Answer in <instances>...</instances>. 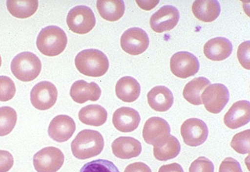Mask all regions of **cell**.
I'll list each match as a JSON object with an SVG mask.
<instances>
[{"label": "cell", "mask_w": 250, "mask_h": 172, "mask_svg": "<svg viewBox=\"0 0 250 172\" xmlns=\"http://www.w3.org/2000/svg\"><path fill=\"white\" fill-rule=\"evenodd\" d=\"M104 148V139L101 133L90 129L80 131L71 143L73 155L79 160L98 156Z\"/></svg>", "instance_id": "obj_1"}, {"label": "cell", "mask_w": 250, "mask_h": 172, "mask_svg": "<svg viewBox=\"0 0 250 172\" xmlns=\"http://www.w3.org/2000/svg\"><path fill=\"white\" fill-rule=\"evenodd\" d=\"M75 66L85 76L99 78L104 76L109 69V63L105 53L99 49H84L75 57Z\"/></svg>", "instance_id": "obj_2"}, {"label": "cell", "mask_w": 250, "mask_h": 172, "mask_svg": "<svg viewBox=\"0 0 250 172\" xmlns=\"http://www.w3.org/2000/svg\"><path fill=\"white\" fill-rule=\"evenodd\" d=\"M36 45L42 54L56 57L64 51L67 45V37L61 27L48 26L39 32Z\"/></svg>", "instance_id": "obj_3"}, {"label": "cell", "mask_w": 250, "mask_h": 172, "mask_svg": "<svg viewBox=\"0 0 250 172\" xmlns=\"http://www.w3.org/2000/svg\"><path fill=\"white\" fill-rule=\"evenodd\" d=\"M10 67L12 73L18 80L28 82L35 80L40 74L42 63L34 53L23 52L13 59Z\"/></svg>", "instance_id": "obj_4"}, {"label": "cell", "mask_w": 250, "mask_h": 172, "mask_svg": "<svg viewBox=\"0 0 250 172\" xmlns=\"http://www.w3.org/2000/svg\"><path fill=\"white\" fill-rule=\"evenodd\" d=\"M96 17L91 8L78 6L72 8L66 17L69 29L78 35H85L96 25Z\"/></svg>", "instance_id": "obj_5"}, {"label": "cell", "mask_w": 250, "mask_h": 172, "mask_svg": "<svg viewBox=\"0 0 250 172\" xmlns=\"http://www.w3.org/2000/svg\"><path fill=\"white\" fill-rule=\"evenodd\" d=\"M64 163V155L57 147L43 148L35 153L34 167L37 172H57Z\"/></svg>", "instance_id": "obj_6"}, {"label": "cell", "mask_w": 250, "mask_h": 172, "mask_svg": "<svg viewBox=\"0 0 250 172\" xmlns=\"http://www.w3.org/2000/svg\"><path fill=\"white\" fill-rule=\"evenodd\" d=\"M201 98L207 111L217 114L222 111L229 103L230 95L225 85L213 84L207 86L202 93Z\"/></svg>", "instance_id": "obj_7"}, {"label": "cell", "mask_w": 250, "mask_h": 172, "mask_svg": "<svg viewBox=\"0 0 250 172\" xmlns=\"http://www.w3.org/2000/svg\"><path fill=\"white\" fill-rule=\"evenodd\" d=\"M58 97L57 87L52 82H39L31 92V102L34 108L39 110H46L53 108Z\"/></svg>", "instance_id": "obj_8"}, {"label": "cell", "mask_w": 250, "mask_h": 172, "mask_svg": "<svg viewBox=\"0 0 250 172\" xmlns=\"http://www.w3.org/2000/svg\"><path fill=\"white\" fill-rule=\"evenodd\" d=\"M149 39L144 30L131 27L121 35V46L125 53L133 56L142 54L148 49Z\"/></svg>", "instance_id": "obj_9"}, {"label": "cell", "mask_w": 250, "mask_h": 172, "mask_svg": "<svg viewBox=\"0 0 250 172\" xmlns=\"http://www.w3.org/2000/svg\"><path fill=\"white\" fill-rule=\"evenodd\" d=\"M199 70V61L192 53L182 51L176 53L170 58V70L178 78L185 79L194 76Z\"/></svg>", "instance_id": "obj_10"}, {"label": "cell", "mask_w": 250, "mask_h": 172, "mask_svg": "<svg viewBox=\"0 0 250 172\" xmlns=\"http://www.w3.org/2000/svg\"><path fill=\"white\" fill-rule=\"evenodd\" d=\"M184 143L192 147H199L207 141L209 131L207 124L199 118L186 120L181 127Z\"/></svg>", "instance_id": "obj_11"}, {"label": "cell", "mask_w": 250, "mask_h": 172, "mask_svg": "<svg viewBox=\"0 0 250 172\" xmlns=\"http://www.w3.org/2000/svg\"><path fill=\"white\" fill-rule=\"evenodd\" d=\"M179 18L178 9L170 5H167L152 14L150 18L151 28L157 33L170 31L178 24Z\"/></svg>", "instance_id": "obj_12"}, {"label": "cell", "mask_w": 250, "mask_h": 172, "mask_svg": "<svg viewBox=\"0 0 250 172\" xmlns=\"http://www.w3.org/2000/svg\"><path fill=\"white\" fill-rule=\"evenodd\" d=\"M170 134V128L167 121L161 117H152L145 123L143 136L147 144H158Z\"/></svg>", "instance_id": "obj_13"}, {"label": "cell", "mask_w": 250, "mask_h": 172, "mask_svg": "<svg viewBox=\"0 0 250 172\" xmlns=\"http://www.w3.org/2000/svg\"><path fill=\"white\" fill-rule=\"evenodd\" d=\"M76 130V125L72 117L67 115H58L55 117L48 129V134L51 139L63 143L72 137Z\"/></svg>", "instance_id": "obj_14"}, {"label": "cell", "mask_w": 250, "mask_h": 172, "mask_svg": "<svg viewBox=\"0 0 250 172\" xmlns=\"http://www.w3.org/2000/svg\"><path fill=\"white\" fill-rule=\"evenodd\" d=\"M250 121V103L247 100L234 103L224 117L225 125L230 129H239Z\"/></svg>", "instance_id": "obj_15"}, {"label": "cell", "mask_w": 250, "mask_h": 172, "mask_svg": "<svg viewBox=\"0 0 250 172\" xmlns=\"http://www.w3.org/2000/svg\"><path fill=\"white\" fill-rule=\"evenodd\" d=\"M70 95L77 104H84L87 101H97L101 96V88L96 82L88 83L84 80H78L71 86Z\"/></svg>", "instance_id": "obj_16"}, {"label": "cell", "mask_w": 250, "mask_h": 172, "mask_svg": "<svg viewBox=\"0 0 250 172\" xmlns=\"http://www.w3.org/2000/svg\"><path fill=\"white\" fill-rule=\"evenodd\" d=\"M141 117L136 109L131 108L117 109L113 115V124L115 129L121 132H131L138 129Z\"/></svg>", "instance_id": "obj_17"}, {"label": "cell", "mask_w": 250, "mask_h": 172, "mask_svg": "<svg viewBox=\"0 0 250 172\" xmlns=\"http://www.w3.org/2000/svg\"><path fill=\"white\" fill-rule=\"evenodd\" d=\"M111 147L114 156L123 160L135 158L143 150L140 142L132 137H119L113 141Z\"/></svg>", "instance_id": "obj_18"}, {"label": "cell", "mask_w": 250, "mask_h": 172, "mask_svg": "<svg viewBox=\"0 0 250 172\" xmlns=\"http://www.w3.org/2000/svg\"><path fill=\"white\" fill-rule=\"evenodd\" d=\"M232 44L224 37L213 38L204 45L203 52L206 57L213 61H225L232 52Z\"/></svg>", "instance_id": "obj_19"}, {"label": "cell", "mask_w": 250, "mask_h": 172, "mask_svg": "<svg viewBox=\"0 0 250 172\" xmlns=\"http://www.w3.org/2000/svg\"><path fill=\"white\" fill-rule=\"evenodd\" d=\"M148 104L156 111L166 112L174 104V96L166 86H156L147 94Z\"/></svg>", "instance_id": "obj_20"}, {"label": "cell", "mask_w": 250, "mask_h": 172, "mask_svg": "<svg viewBox=\"0 0 250 172\" xmlns=\"http://www.w3.org/2000/svg\"><path fill=\"white\" fill-rule=\"evenodd\" d=\"M191 10L198 20L209 23L217 19L221 14V5L216 0H197L192 4Z\"/></svg>", "instance_id": "obj_21"}, {"label": "cell", "mask_w": 250, "mask_h": 172, "mask_svg": "<svg viewBox=\"0 0 250 172\" xmlns=\"http://www.w3.org/2000/svg\"><path fill=\"white\" fill-rule=\"evenodd\" d=\"M115 91L120 100L125 103H132L140 96L141 86L135 78L125 76L117 82Z\"/></svg>", "instance_id": "obj_22"}, {"label": "cell", "mask_w": 250, "mask_h": 172, "mask_svg": "<svg viewBox=\"0 0 250 172\" xmlns=\"http://www.w3.org/2000/svg\"><path fill=\"white\" fill-rule=\"evenodd\" d=\"M107 115L106 109L98 104L86 106L78 113V117L82 123L96 127L104 125L106 122Z\"/></svg>", "instance_id": "obj_23"}, {"label": "cell", "mask_w": 250, "mask_h": 172, "mask_svg": "<svg viewBox=\"0 0 250 172\" xmlns=\"http://www.w3.org/2000/svg\"><path fill=\"white\" fill-rule=\"evenodd\" d=\"M181 151V145L177 138L169 135L158 144L153 146V155L156 160L167 161L175 158Z\"/></svg>", "instance_id": "obj_24"}, {"label": "cell", "mask_w": 250, "mask_h": 172, "mask_svg": "<svg viewBox=\"0 0 250 172\" xmlns=\"http://www.w3.org/2000/svg\"><path fill=\"white\" fill-rule=\"evenodd\" d=\"M96 6L102 18L107 22H117L125 14V5L122 0H99Z\"/></svg>", "instance_id": "obj_25"}, {"label": "cell", "mask_w": 250, "mask_h": 172, "mask_svg": "<svg viewBox=\"0 0 250 172\" xmlns=\"http://www.w3.org/2000/svg\"><path fill=\"white\" fill-rule=\"evenodd\" d=\"M210 85L207 78L204 77L194 78L185 86L183 96L189 104L199 106L203 104L201 95L207 86Z\"/></svg>", "instance_id": "obj_26"}, {"label": "cell", "mask_w": 250, "mask_h": 172, "mask_svg": "<svg viewBox=\"0 0 250 172\" xmlns=\"http://www.w3.org/2000/svg\"><path fill=\"white\" fill-rule=\"evenodd\" d=\"M8 11L12 16L20 19L30 18L37 11L39 1L37 0H8L6 2Z\"/></svg>", "instance_id": "obj_27"}, {"label": "cell", "mask_w": 250, "mask_h": 172, "mask_svg": "<svg viewBox=\"0 0 250 172\" xmlns=\"http://www.w3.org/2000/svg\"><path fill=\"white\" fill-rule=\"evenodd\" d=\"M18 121L15 109L10 107L0 108V136L7 135L14 130Z\"/></svg>", "instance_id": "obj_28"}, {"label": "cell", "mask_w": 250, "mask_h": 172, "mask_svg": "<svg viewBox=\"0 0 250 172\" xmlns=\"http://www.w3.org/2000/svg\"><path fill=\"white\" fill-rule=\"evenodd\" d=\"M230 147L240 154H247L250 152V130L237 133L230 142Z\"/></svg>", "instance_id": "obj_29"}, {"label": "cell", "mask_w": 250, "mask_h": 172, "mask_svg": "<svg viewBox=\"0 0 250 172\" xmlns=\"http://www.w3.org/2000/svg\"><path fill=\"white\" fill-rule=\"evenodd\" d=\"M80 172H120L115 164L107 160L90 161L82 167Z\"/></svg>", "instance_id": "obj_30"}, {"label": "cell", "mask_w": 250, "mask_h": 172, "mask_svg": "<svg viewBox=\"0 0 250 172\" xmlns=\"http://www.w3.org/2000/svg\"><path fill=\"white\" fill-rule=\"evenodd\" d=\"M16 86L11 78L0 76V101L7 102L15 96Z\"/></svg>", "instance_id": "obj_31"}, {"label": "cell", "mask_w": 250, "mask_h": 172, "mask_svg": "<svg viewBox=\"0 0 250 172\" xmlns=\"http://www.w3.org/2000/svg\"><path fill=\"white\" fill-rule=\"evenodd\" d=\"M189 172H214V166L210 160L200 156L191 163Z\"/></svg>", "instance_id": "obj_32"}, {"label": "cell", "mask_w": 250, "mask_h": 172, "mask_svg": "<svg viewBox=\"0 0 250 172\" xmlns=\"http://www.w3.org/2000/svg\"><path fill=\"white\" fill-rule=\"evenodd\" d=\"M238 61L245 69H250V42L246 41L238 46L237 53Z\"/></svg>", "instance_id": "obj_33"}, {"label": "cell", "mask_w": 250, "mask_h": 172, "mask_svg": "<svg viewBox=\"0 0 250 172\" xmlns=\"http://www.w3.org/2000/svg\"><path fill=\"white\" fill-rule=\"evenodd\" d=\"M219 172H242L240 164L232 157H227L221 162Z\"/></svg>", "instance_id": "obj_34"}, {"label": "cell", "mask_w": 250, "mask_h": 172, "mask_svg": "<svg viewBox=\"0 0 250 172\" xmlns=\"http://www.w3.org/2000/svg\"><path fill=\"white\" fill-rule=\"evenodd\" d=\"M14 160L10 152L0 150V172H8L14 166Z\"/></svg>", "instance_id": "obj_35"}, {"label": "cell", "mask_w": 250, "mask_h": 172, "mask_svg": "<svg viewBox=\"0 0 250 172\" xmlns=\"http://www.w3.org/2000/svg\"><path fill=\"white\" fill-rule=\"evenodd\" d=\"M124 172H152L150 168L143 162H135L129 164Z\"/></svg>", "instance_id": "obj_36"}, {"label": "cell", "mask_w": 250, "mask_h": 172, "mask_svg": "<svg viewBox=\"0 0 250 172\" xmlns=\"http://www.w3.org/2000/svg\"><path fill=\"white\" fill-rule=\"evenodd\" d=\"M158 172H184V170L179 164L173 163L160 167Z\"/></svg>", "instance_id": "obj_37"}, {"label": "cell", "mask_w": 250, "mask_h": 172, "mask_svg": "<svg viewBox=\"0 0 250 172\" xmlns=\"http://www.w3.org/2000/svg\"><path fill=\"white\" fill-rule=\"evenodd\" d=\"M137 3L145 10H151L159 3V1H136Z\"/></svg>", "instance_id": "obj_38"}, {"label": "cell", "mask_w": 250, "mask_h": 172, "mask_svg": "<svg viewBox=\"0 0 250 172\" xmlns=\"http://www.w3.org/2000/svg\"><path fill=\"white\" fill-rule=\"evenodd\" d=\"M1 65H2V58H1V56H0V67H1Z\"/></svg>", "instance_id": "obj_39"}]
</instances>
